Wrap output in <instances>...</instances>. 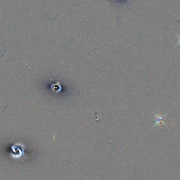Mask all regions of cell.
Masks as SVG:
<instances>
[{
    "mask_svg": "<svg viewBox=\"0 0 180 180\" xmlns=\"http://www.w3.org/2000/svg\"><path fill=\"white\" fill-rule=\"evenodd\" d=\"M153 114L155 116V123L154 125H153V128H154L155 126L156 125H160L161 124L163 123V124H165V125H167V123H166V122H165V115H157V114H155V113H153Z\"/></svg>",
    "mask_w": 180,
    "mask_h": 180,
    "instance_id": "obj_1",
    "label": "cell"
}]
</instances>
